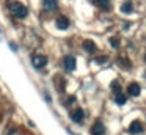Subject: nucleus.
Instances as JSON below:
<instances>
[{"label": "nucleus", "instance_id": "1", "mask_svg": "<svg viewBox=\"0 0 146 135\" xmlns=\"http://www.w3.org/2000/svg\"><path fill=\"white\" fill-rule=\"evenodd\" d=\"M10 9H11V13H13V16L17 17V19H25L27 16H29V9H27V6H24L22 3H19V2L10 3Z\"/></svg>", "mask_w": 146, "mask_h": 135}, {"label": "nucleus", "instance_id": "2", "mask_svg": "<svg viewBox=\"0 0 146 135\" xmlns=\"http://www.w3.org/2000/svg\"><path fill=\"white\" fill-rule=\"evenodd\" d=\"M32 63H33V68L41 69V68H44V66L47 65V57H44V55H33Z\"/></svg>", "mask_w": 146, "mask_h": 135}, {"label": "nucleus", "instance_id": "3", "mask_svg": "<svg viewBox=\"0 0 146 135\" xmlns=\"http://www.w3.org/2000/svg\"><path fill=\"white\" fill-rule=\"evenodd\" d=\"M76 57H72V55H68V57H64L63 58V68L66 69L68 72H71V71H74L76 69Z\"/></svg>", "mask_w": 146, "mask_h": 135}, {"label": "nucleus", "instance_id": "4", "mask_svg": "<svg viewBox=\"0 0 146 135\" xmlns=\"http://www.w3.org/2000/svg\"><path fill=\"white\" fill-rule=\"evenodd\" d=\"M105 134V126L101 121H96L91 126V135H104Z\"/></svg>", "mask_w": 146, "mask_h": 135}, {"label": "nucleus", "instance_id": "5", "mask_svg": "<svg viewBox=\"0 0 146 135\" xmlns=\"http://www.w3.org/2000/svg\"><path fill=\"white\" fill-rule=\"evenodd\" d=\"M55 24H57L58 30H66V28L69 27V19L64 17V16H58L57 21H55Z\"/></svg>", "mask_w": 146, "mask_h": 135}, {"label": "nucleus", "instance_id": "6", "mask_svg": "<svg viewBox=\"0 0 146 135\" xmlns=\"http://www.w3.org/2000/svg\"><path fill=\"white\" fill-rule=\"evenodd\" d=\"M127 93L130 94V96H133V97H137L140 93H141V86H140L137 82H133V83H130L129 85V88H127Z\"/></svg>", "mask_w": 146, "mask_h": 135}, {"label": "nucleus", "instance_id": "7", "mask_svg": "<svg viewBox=\"0 0 146 135\" xmlns=\"http://www.w3.org/2000/svg\"><path fill=\"white\" fill-rule=\"evenodd\" d=\"M143 124L141 121H132V124L129 126V132L130 134H140V132H143Z\"/></svg>", "mask_w": 146, "mask_h": 135}, {"label": "nucleus", "instance_id": "8", "mask_svg": "<svg viewBox=\"0 0 146 135\" xmlns=\"http://www.w3.org/2000/svg\"><path fill=\"white\" fill-rule=\"evenodd\" d=\"M83 116H85V113H83L82 108H76L72 113H71V119L76 122H82L83 121Z\"/></svg>", "mask_w": 146, "mask_h": 135}, {"label": "nucleus", "instance_id": "9", "mask_svg": "<svg viewBox=\"0 0 146 135\" xmlns=\"http://www.w3.org/2000/svg\"><path fill=\"white\" fill-rule=\"evenodd\" d=\"M42 6H44L46 11H55L58 8L57 0H42Z\"/></svg>", "mask_w": 146, "mask_h": 135}, {"label": "nucleus", "instance_id": "10", "mask_svg": "<svg viewBox=\"0 0 146 135\" xmlns=\"http://www.w3.org/2000/svg\"><path fill=\"white\" fill-rule=\"evenodd\" d=\"M83 49H85L86 52H90V53H94L96 50H98V47H96V44L93 43L91 39H85L83 41Z\"/></svg>", "mask_w": 146, "mask_h": 135}, {"label": "nucleus", "instance_id": "11", "mask_svg": "<svg viewBox=\"0 0 146 135\" xmlns=\"http://www.w3.org/2000/svg\"><path fill=\"white\" fill-rule=\"evenodd\" d=\"M96 5L102 9H110V0H96Z\"/></svg>", "mask_w": 146, "mask_h": 135}, {"label": "nucleus", "instance_id": "12", "mask_svg": "<svg viewBox=\"0 0 146 135\" xmlns=\"http://www.w3.org/2000/svg\"><path fill=\"white\" fill-rule=\"evenodd\" d=\"M132 3L130 2H126V3H123V5H121V11L123 13H132Z\"/></svg>", "mask_w": 146, "mask_h": 135}, {"label": "nucleus", "instance_id": "13", "mask_svg": "<svg viewBox=\"0 0 146 135\" xmlns=\"http://www.w3.org/2000/svg\"><path fill=\"white\" fill-rule=\"evenodd\" d=\"M115 100H116L118 105H124L127 99H126V96H124L123 93H118V94H116V99H115Z\"/></svg>", "mask_w": 146, "mask_h": 135}, {"label": "nucleus", "instance_id": "14", "mask_svg": "<svg viewBox=\"0 0 146 135\" xmlns=\"http://www.w3.org/2000/svg\"><path fill=\"white\" fill-rule=\"evenodd\" d=\"M111 91H113L115 94L121 93V85H119V82H118V80L111 82Z\"/></svg>", "mask_w": 146, "mask_h": 135}, {"label": "nucleus", "instance_id": "15", "mask_svg": "<svg viewBox=\"0 0 146 135\" xmlns=\"http://www.w3.org/2000/svg\"><path fill=\"white\" fill-rule=\"evenodd\" d=\"M119 65L121 66H123V68H127V69H130V66H132V65H130V63H129V60H124V58H119Z\"/></svg>", "mask_w": 146, "mask_h": 135}, {"label": "nucleus", "instance_id": "16", "mask_svg": "<svg viewBox=\"0 0 146 135\" xmlns=\"http://www.w3.org/2000/svg\"><path fill=\"white\" fill-rule=\"evenodd\" d=\"M110 46H113V47H119V39H118L116 36H115V38H110Z\"/></svg>", "mask_w": 146, "mask_h": 135}, {"label": "nucleus", "instance_id": "17", "mask_svg": "<svg viewBox=\"0 0 146 135\" xmlns=\"http://www.w3.org/2000/svg\"><path fill=\"white\" fill-rule=\"evenodd\" d=\"M105 61H107V57H99V58H96V63H99V65H102Z\"/></svg>", "mask_w": 146, "mask_h": 135}, {"label": "nucleus", "instance_id": "18", "mask_svg": "<svg viewBox=\"0 0 146 135\" xmlns=\"http://www.w3.org/2000/svg\"><path fill=\"white\" fill-rule=\"evenodd\" d=\"M10 47H11V49L14 50V52H16V50H17V46H16V44H13V43H10Z\"/></svg>", "mask_w": 146, "mask_h": 135}, {"label": "nucleus", "instance_id": "19", "mask_svg": "<svg viewBox=\"0 0 146 135\" xmlns=\"http://www.w3.org/2000/svg\"><path fill=\"white\" fill-rule=\"evenodd\" d=\"M145 60H146V55H145Z\"/></svg>", "mask_w": 146, "mask_h": 135}]
</instances>
